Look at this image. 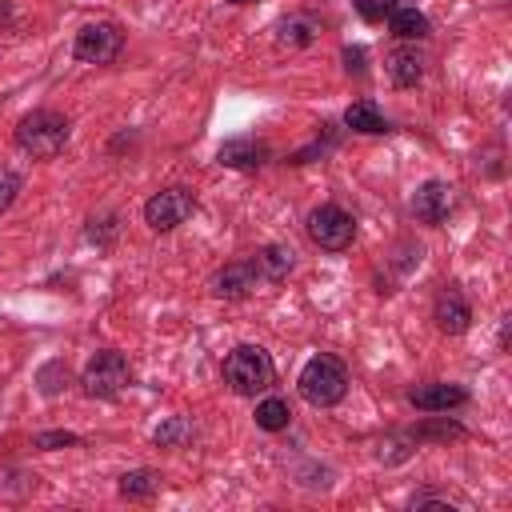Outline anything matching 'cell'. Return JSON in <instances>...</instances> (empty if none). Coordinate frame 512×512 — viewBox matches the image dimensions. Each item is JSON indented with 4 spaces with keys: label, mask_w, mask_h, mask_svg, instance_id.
<instances>
[{
    "label": "cell",
    "mask_w": 512,
    "mask_h": 512,
    "mask_svg": "<svg viewBox=\"0 0 512 512\" xmlns=\"http://www.w3.org/2000/svg\"><path fill=\"white\" fill-rule=\"evenodd\" d=\"M68 136H72L68 116H60V112H52V108H36V112H28V116L16 124V148L28 152V156H36V160L60 156L64 144H68Z\"/></svg>",
    "instance_id": "obj_1"
},
{
    "label": "cell",
    "mask_w": 512,
    "mask_h": 512,
    "mask_svg": "<svg viewBox=\"0 0 512 512\" xmlns=\"http://www.w3.org/2000/svg\"><path fill=\"white\" fill-rule=\"evenodd\" d=\"M272 380H276V364L260 344H236L224 356V384L236 396H260L272 388Z\"/></svg>",
    "instance_id": "obj_2"
},
{
    "label": "cell",
    "mask_w": 512,
    "mask_h": 512,
    "mask_svg": "<svg viewBox=\"0 0 512 512\" xmlns=\"http://www.w3.org/2000/svg\"><path fill=\"white\" fill-rule=\"evenodd\" d=\"M300 396L312 404V408H332L344 400L348 392V372L336 356H312L304 368H300V380H296Z\"/></svg>",
    "instance_id": "obj_3"
},
{
    "label": "cell",
    "mask_w": 512,
    "mask_h": 512,
    "mask_svg": "<svg viewBox=\"0 0 512 512\" xmlns=\"http://www.w3.org/2000/svg\"><path fill=\"white\" fill-rule=\"evenodd\" d=\"M80 384H84V392H88L92 400H116V396L132 384V368H128V360H124V352L104 348V352H96V356L84 364Z\"/></svg>",
    "instance_id": "obj_4"
},
{
    "label": "cell",
    "mask_w": 512,
    "mask_h": 512,
    "mask_svg": "<svg viewBox=\"0 0 512 512\" xmlns=\"http://www.w3.org/2000/svg\"><path fill=\"white\" fill-rule=\"evenodd\" d=\"M304 228H308V240H312L316 248H324V252H344V248H352V240H356V220H352L340 204H320V208H312L308 220H304Z\"/></svg>",
    "instance_id": "obj_5"
},
{
    "label": "cell",
    "mask_w": 512,
    "mask_h": 512,
    "mask_svg": "<svg viewBox=\"0 0 512 512\" xmlns=\"http://www.w3.org/2000/svg\"><path fill=\"white\" fill-rule=\"evenodd\" d=\"M192 212H196V192L184 188V184H172V188H160L156 196H148V204H144V224H148L152 232H172V228H180Z\"/></svg>",
    "instance_id": "obj_6"
},
{
    "label": "cell",
    "mask_w": 512,
    "mask_h": 512,
    "mask_svg": "<svg viewBox=\"0 0 512 512\" xmlns=\"http://www.w3.org/2000/svg\"><path fill=\"white\" fill-rule=\"evenodd\" d=\"M124 48V32L108 20H96V24H84L72 40V56L80 64H112Z\"/></svg>",
    "instance_id": "obj_7"
},
{
    "label": "cell",
    "mask_w": 512,
    "mask_h": 512,
    "mask_svg": "<svg viewBox=\"0 0 512 512\" xmlns=\"http://www.w3.org/2000/svg\"><path fill=\"white\" fill-rule=\"evenodd\" d=\"M256 284H260V276H256L252 260H232V264H224L208 276V292L216 300H244V296L256 292Z\"/></svg>",
    "instance_id": "obj_8"
},
{
    "label": "cell",
    "mask_w": 512,
    "mask_h": 512,
    "mask_svg": "<svg viewBox=\"0 0 512 512\" xmlns=\"http://www.w3.org/2000/svg\"><path fill=\"white\" fill-rule=\"evenodd\" d=\"M432 320H436V328H440L444 336H464V332H468V324H472V308H468V300H464V292H460L456 284H448V288L436 292Z\"/></svg>",
    "instance_id": "obj_9"
},
{
    "label": "cell",
    "mask_w": 512,
    "mask_h": 512,
    "mask_svg": "<svg viewBox=\"0 0 512 512\" xmlns=\"http://www.w3.org/2000/svg\"><path fill=\"white\" fill-rule=\"evenodd\" d=\"M448 212H452V184L448 180H424L416 188V196H412V216L420 224L436 228V224L448 220Z\"/></svg>",
    "instance_id": "obj_10"
},
{
    "label": "cell",
    "mask_w": 512,
    "mask_h": 512,
    "mask_svg": "<svg viewBox=\"0 0 512 512\" xmlns=\"http://www.w3.org/2000/svg\"><path fill=\"white\" fill-rule=\"evenodd\" d=\"M272 152H268V144L264 140H256V136H236V140H224L220 144V152H216V160L224 164V168H240V172H256V168H264V160H268Z\"/></svg>",
    "instance_id": "obj_11"
},
{
    "label": "cell",
    "mask_w": 512,
    "mask_h": 512,
    "mask_svg": "<svg viewBox=\"0 0 512 512\" xmlns=\"http://www.w3.org/2000/svg\"><path fill=\"white\" fill-rule=\"evenodd\" d=\"M408 404L420 408V412H448V408H460L468 404V392L460 384H444V380H432V384H416L408 392Z\"/></svg>",
    "instance_id": "obj_12"
},
{
    "label": "cell",
    "mask_w": 512,
    "mask_h": 512,
    "mask_svg": "<svg viewBox=\"0 0 512 512\" xmlns=\"http://www.w3.org/2000/svg\"><path fill=\"white\" fill-rule=\"evenodd\" d=\"M248 260H252L260 284H280V280H288V272L296 268V252H292L288 244H264V248H256Z\"/></svg>",
    "instance_id": "obj_13"
},
{
    "label": "cell",
    "mask_w": 512,
    "mask_h": 512,
    "mask_svg": "<svg viewBox=\"0 0 512 512\" xmlns=\"http://www.w3.org/2000/svg\"><path fill=\"white\" fill-rule=\"evenodd\" d=\"M388 76H392V84L396 88H416L420 84V76H424V56L416 52V48H392L388 52Z\"/></svg>",
    "instance_id": "obj_14"
},
{
    "label": "cell",
    "mask_w": 512,
    "mask_h": 512,
    "mask_svg": "<svg viewBox=\"0 0 512 512\" xmlns=\"http://www.w3.org/2000/svg\"><path fill=\"white\" fill-rule=\"evenodd\" d=\"M320 36V20L312 16H288L276 24V44L280 48H308Z\"/></svg>",
    "instance_id": "obj_15"
},
{
    "label": "cell",
    "mask_w": 512,
    "mask_h": 512,
    "mask_svg": "<svg viewBox=\"0 0 512 512\" xmlns=\"http://www.w3.org/2000/svg\"><path fill=\"white\" fill-rule=\"evenodd\" d=\"M344 124H348L352 132H364V136H380V132H388V120H384V112H380L372 100H356V104H348V108H344Z\"/></svg>",
    "instance_id": "obj_16"
},
{
    "label": "cell",
    "mask_w": 512,
    "mask_h": 512,
    "mask_svg": "<svg viewBox=\"0 0 512 512\" xmlns=\"http://www.w3.org/2000/svg\"><path fill=\"white\" fill-rule=\"evenodd\" d=\"M388 20H392V36L396 40H424L432 32V24H428V16L420 8H400L396 4V12Z\"/></svg>",
    "instance_id": "obj_17"
},
{
    "label": "cell",
    "mask_w": 512,
    "mask_h": 512,
    "mask_svg": "<svg viewBox=\"0 0 512 512\" xmlns=\"http://www.w3.org/2000/svg\"><path fill=\"white\" fill-rule=\"evenodd\" d=\"M288 424H292V408H288L284 396H264V400L256 404V428H264V432H284Z\"/></svg>",
    "instance_id": "obj_18"
},
{
    "label": "cell",
    "mask_w": 512,
    "mask_h": 512,
    "mask_svg": "<svg viewBox=\"0 0 512 512\" xmlns=\"http://www.w3.org/2000/svg\"><path fill=\"white\" fill-rule=\"evenodd\" d=\"M116 488H120V496H124V500H148V496H156V492H160V472H152V468L124 472Z\"/></svg>",
    "instance_id": "obj_19"
},
{
    "label": "cell",
    "mask_w": 512,
    "mask_h": 512,
    "mask_svg": "<svg viewBox=\"0 0 512 512\" xmlns=\"http://www.w3.org/2000/svg\"><path fill=\"white\" fill-rule=\"evenodd\" d=\"M152 440H156L160 448H188V444L196 440V428H192L188 416H168V420L152 432Z\"/></svg>",
    "instance_id": "obj_20"
},
{
    "label": "cell",
    "mask_w": 512,
    "mask_h": 512,
    "mask_svg": "<svg viewBox=\"0 0 512 512\" xmlns=\"http://www.w3.org/2000/svg\"><path fill=\"white\" fill-rule=\"evenodd\" d=\"M36 384H40V392H44V396H56V392L68 384V364H64V360L44 364V368H40V376H36Z\"/></svg>",
    "instance_id": "obj_21"
},
{
    "label": "cell",
    "mask_w": 512,
    "mask_h": 512,
    "mask_svg": "<svg viewBox=\"0 0 512 512\" xmlns=\"http://www.w3.org/2000/svg\"><path fill=\"white\" fill-rule=\"evenodd\" d=\"M448 436H464V428L460 424H452V420H436V424H420V428H412L408 432V440H448Z\"/></svg>",
    "instance_id": "obj_22"
},
{
    "label": "cell",
    "mask_w": 512,
    "mask_h": 512,
    "mask_svg": "<svg viewBox=\"0 0 512 512\" xmlns=\"http://www.w3.org/2000/svg\"><path fill=\"white\" fill-rule=\"evenodd\" d=\"M356 16L368 20V24H384L392 12H396V0H352Z\"/></svg>",
    "instance_id": "obj_23"
},
{
    "label": "cell",
    "mask_w": 512,
    "mask_h": 512,
    "mask_svg": "<svg viewBox=\"0 0 512 512\" xmlns=\"http://www.w3.org/2000/svg\"><path fill=\"white\" fill-rule=\"evenodd\" d=\"M16 196H20V172L0 160V212H8L16 204Z\"/></svg>",
    "instance_id": "obj_24"
},
{
    "label": "cell",
    "mask_w": 512,
    "mask_h": 512,
    "mask_svg": "<svg viewBox=\"0 0 512 512\" xmlns=\"http://www.w3.org/2000/svg\"><path fill=\"white\" fill-rule=\"evenodd\" d=\"M32 444L52 452V448H68V444H80V436H76V432H36V436H32Z\"/></svg>",
    "instance_id": "obj_25"
},
{
    "label": "cell",
    "mask_w": 512,
    "mask_h": 512,
    "mask_svg": "<svg viewBox=\"0 0 512 512\" xmlns=\"http://www.w3.org/2000/svg\"><path fill=\"white\" fill-rule=\"evenodd\" d=\"M344 68L356 72V76H364V72H368V64H364V48H344Z\"/></svg>",
    "instance_id": "obj_26"
},
{
    "label": "cell",
    "mask_w": 512,
    "mask_h": 512,
    "mask_svg": "<svg viewBox=\"0 0 512 512\" xmlns=\"http://www.w3.org/2000/svg\"><path fill=\"white\" fill-rule=\"evenodd\" d=\"M228 4H256V0H228Z\"/></svg>",
    "instance_id": "obj_27"
}]
</instances>
